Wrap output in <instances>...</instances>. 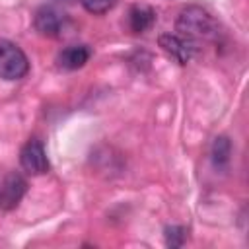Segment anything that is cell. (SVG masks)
I'll list each match as a JSON object with an SVG mask.
<instances>
[{"instance_id": "cell-1", "label": "cell", "mask_w": 249, "mask_h": 249, "mask_svg": "<svg viewBox=\"0 0 249 249\" xmlns=\"http://www.w3.org/2000/svg\"><path fill=\"white\" fill-rule=\"evenodd\" d=\"M177 31L183 39L196 47V41H208L218 35L216 21L200 6H187L177 18Z\"/></svg>"}, {"instance_id": "cell-2", "label": "cell", "mask_w": 249, "mask_h": 249, "mask_svg": "<svg viewBox=\"0 0 249 249\" xmlns=\"http://www.w3.org/2000/svg\"><path fill=\"white\" fill-rule=\"evenodd\" d=\"M29 72V60L25 53L12 41L0 39V78L2 80H21Z\"/></svg>"}, {"instance_id": "cell-3", "label": "cell", "mask_w": 249, "mask_h": 249, "mask_svg": "<svg viewBox=\"0 0 249 249\" xmlns=\"http://www.w3.org/2000/svg\"><path fill=\"white\" fill-rule=\"evenodd\" d=\"M66 25H68V18L56 6L45 4V6L37 8L35 18H33V27L43 37H60L62 31L66 29Z\"/></svg>"}, {"instance_id": "cell-4", "label": "cell", "mask_w": 249, "mask_h": 249, "mask_svg": "<svg viewBox=\"0 0 249 249\" xmlns=\"http://www.w3.org/2000/svg\"><path fill=\"white\" fill-rule=\"evenodd\" d=\"M19 163L29 175H43L51 169L45 146L37 138H31L23 144V148L19 152Z\"/></svg>"}, {"instance_id": "cell-5", "label": "cell", "mask_w": 249, "mask_h": 249, "mask_svg": "<svg viewBox=\"0 0 249 249\" xmlns=\"http://www.w3.org/2000/svg\"><path fill=\"white\" fill-rule=\"evenodd\" d=\"M25 191H27V181L16 171L8 173L0 181V210L16 208L19 204V200L23 198Z\"/></svg>"}, {"instance_id": "cell-6", "label": "cell", "mask_w": 249, "mask_h": 249, "mask_svg": "<svg viewBox=\"0 0 249 249\" xmlns=\"http://www.w3.org/2000/svg\"><path fill=\"white\" fill-rule=\"evenodd\" d=\"M160 47L177 62V64H187L193 54H195V45L181 35H171V33H161L158 39Z\"/></svg>"}, {"instance_id": "cell-7", "label": "cell", "mask_w": 249, "mask_h": 249, "mask_svg": "<svg viewBox=\"0 0 249 249\" xmlns=\"http://www.w3.org/2000/svg\"><path fill=\"white\" fill-rule=\"evenodd\" d=\"M89 56H91V51L86 45H70L58 53L56 64L62 70H78L89 60Z\"/></svg>"}, {"instance_id": "cell-8", "label": "cell", "mask_w": 249, "mask_h": 249, "mask_svg": "<svg viewBox=\"0 0 249 249\" xmlns=\"http://www.w3.org/2000/svg\"><path fill=\"white\" fill-rule=\"evenodd\" d=\"M156 23V10L146 4H134L128 10V25L134 33H144Z\"/></svg>"}, {"instance_id": "cell-9", "label": "cell", "mask_w": 249, "mask_h": 249, "mask_svg": "<svg viewBox=\"0 0 249 249\" xmlns=\"http://www.w3.org/2000/svg\"><path fill=\"white\" fill-rule=\"evenodd\" d=\"M212 163L216 169H226L230 165V156H231V144L226 136H218L212 142Z\"/></svg>"}, {"instance_id": "cell-10", "label": "cell", "mask_w": 249, "mask_h": 249, "mask_svg": "<svg viewBox=\"0 0 249 249\" xmlns=\"http://www.w3.org/2000/svg\"><path fill=\"white\" fill-rule=\"evenodd\" d=\"M163 237H165V245L171 249H177L181 245H185L187 241V228L183 226H167L163 230Z\"/></svg>"}, {"instance_id": "cell-11", "label": "cell", "mask_w": 249, "mask_h": 249, "mask_svg": "<svg viewBox=\"0 0 249 249\" xmlns=\"http://www.w3.org/2000/svg\"><path fill=\"white\" fill-rule=\"evenodd\" d=\"M119 0H82V6L86 12L93 14V16H101L107 14L109 10H113L117 6Z\"/></svg>"}]
</instances>
